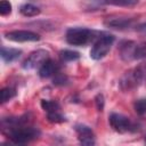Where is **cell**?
<instances>
[{"instance_id":"21","label":"cell","mask_w":146,"mask_h":146,"mask_svg":"<svg viewBox=\"0 0 146 146\" xmlns=\"http://www.w3.org/2000/svg\"><path fill=\"white\" fill-rule=\"evenodd\" d=\"M66 81V78L63 76V75H57L55 79H54V84H64Z\"/></svg>"},{"instance_id":"5","label":"cell","mask_w":146,"mask_h":146,"mask_svg":"<svg viewBox=\"0 0 146 146\" xmlns=\"http://www.w3.org/2000/svg\"><path fill=\"white\" fill-rule=\"evenodd\" d=\"M110 124L111 127L117 131V132H128L130 130H132V123L130 121V119H128L127 116L119 114V113H112L108 117Z\"/></svg>"},{"instance_id":"10","label":"cell","mask_w":146,"mask_h":146,"mask_svg":"<svg viewBox=\"0 0 146 146\" xmlns=\"http://www.w3.org/2000/svg\"><path fill=\"white\" fill-rule=\"evenodd\" d=\"M21 54H22V51L18 49H15V48H6V47L1 48V57L6 63H11V62L18 59Z\"/></svg>"},{"instance_id":"11","label":"cell","mask_w":146,"mask_h":146,"mask_svg":"<svg viewBox=\"0 0 146 146\" xmlns=\"http://www.w3.org/2000/svg\"><path fill=\"white\" fill-rule=\"evenodd\" d=\"M19 11L25 17H34V16L40 14V8L32 5V3H25V5L21 6Z\"/></svg>"},{"instance_id":"12","label":"cell","mask_w":146,"mask_h":146,"mask_svg":"<svg viewBox=\"0 0 146 146\" xmlns=\"http://www.w3.org/2000/svg\"><path fill=\"white\" fill-rule=\"evenodd\" d=\"M59 56L63 62H74L80 58V54L78 51H73V50H68V49L62 50L59 52Z\"/></svg>"},{"instance_id":"7","label":"cell","mask_w":146,"mask_h":146,"mask_svg":"<svg viewBox=\"0 0 146 146\" xmlns=\"http://www.w3.org/2000/svg\"><path fill=\"white\" fill-rule=\"evenodd\" d=\"M75 131L79 136L78 137L79 141L82 145H94L95 144V136H94L92 130L89 127L83 125V124H78L75 127Z\"/></svg>"},{"instance_id":"4","label":"cell","mask_w":146,"mask_h":146,"mask_svg":"<svg viewBox=\"0 0 146 146\" xmlns=\"http://www.w3.org/2000/svg\"><path fill=\"white\" fill-rule=\"evenodd\" d=\"M49 52L43 49H38L35 51H32L27 58L23 62V68L25 70H32L35 67H40L47 59H48Z\"/></svg>"},{"instance_id":"2","label":"cell","mask_w":146,"mask_h":146,"mask_svg":"<svg viewBox=\"0 0 146 146\" xmlns=\"http://www.w3.org/2000/svg\"><path fill=\"white\" fill-rule=\"evenodd\" d=\"M92 38V32L86 27H71L66 31L65 39L71 46H84Z\"/></svg>"},{"instance_id":"16","label":"cell","mask_w":146,"mask_h":146,"mask_svg":"<svg viewBox=\"0 0 146 146\" xmlns=\"http://www.w3.org/2000/svg\"><path fill=\"white\" fill-rule=\"evenodd\" d=\"M15 95H16V91L14 88H9V87L3 88L1 90V103L3 104L6 102L10 100L13 97H15Z\"/></svg>"},{"instance_id":"14","label":"cell","mask_w":146,"mask_h":146,"mask_svg":"<svg viewBox=\"0 0 146 146\" xmlns=\"http://www.w3.org/2000/svg\"><path fill=\"white\" fill-rule=\"evenodd\" d=\"M41 107L47 112V113H51V112H56L59 111V105L57 102L54 100H41Z\"/></svg>"},{"instance_id":"13","label":"cell","mask_w":146,"mask_h":146,"mask_svg":"<svg viewBox=\"0 0 146 146\" xmlns=\"http://www.w3.org/2000/svg\"><path fill=\"white\" fill-rule=\"evenodd\" d=\"M143 58H146V41L137 42L136 48H135L133 60H138V59H143Z\"/></svg>"},{"instance_id":"9","label":"cell","mask_w":146,"mask_h":146,"mask_svg":"<svg viewBox=\"0 0 146 146\" xmlns=\"http://www.w3.org/2000/svg\"><path fill=\"white\" fill-rule=\"evenodd\" d=\"M58 71V65L51 59H47L40 67H39V75L43 79L50 78L54 74H56Z\"/></svg>"},{"instance_id":"23","label":"cell","mask_w":146,"mask_h":146,"mask_svg":"<svg viewBox=\"0 0 146 146\" xmlns=\"http://www.w3.org/2000/svg\"><path fill=\"white\" fill-rule=\"evenodd\" d=\"M144 139H145V143H146V135H145V138Z\"/></svg>"},{"instance_id":"6","label":"cell","mask_w":146,"mask_h":146,"mask_svg":"<svg viewBox=\"0 0 146 146\" xmlns=\"http://www.w3.org/2000/svg\"><path fill=\"white\" fill-rule=\"evenodd\" d=\"M5 36L8 40L15 41V42H34L40 40V35L32 32V31H26V30H15L7 32Z\"/></svg>"},{"instance_id":"18","label":"cell","mask_w":146,"mask_h":146,"mask_svg":"<svg viewBox=\"0 0 146 146\" xmlns=\"http://www.w3.org/2000/svg\"><path fill=\"white\" fill-rule=\"evenodd\" d=\"M11 13V3L8 0H1L0 1V15L7 16Z\"/></svg>"},{"instance_id":"20","label":"cell","mask_w":146,"mask_h":146,"mask_svg":"<svg viewBox=\"0 0 146 146\" xmlns=\"http://www.w3.org/2000/svg\"><path fill=\"white\" fill-rule=\"evenodd\" d=\"M95 102H96V106H97V110L98 111H103L104 108V96L102 94H98L95 98Z\"/></svg>"},{"instance_id":"3","label":"cell","mask_w":146,"mask_h":146,"mask_svg":"<svg viewBox=\"0 0 146 146\" xmlns=\"http://www.w3.org/2000/svg\"><path fill=\"white\" fill-rule=\"evenodd\" d=\"M114 42V36L112 34H103L97 39L90 50V57L95 60H99L104 58L110 51L112 44Z\"/></svg>"},{"instance_id":"19","label":"cell","mask_w":146,"mask_h":146,"mask_svg":"<svg viewBox=\"0 0 146 146\" xmlns=\"http://www.w3.org/2000/svg\"><path fill=\"white\" fill-rule=\"evenodd\" d=\"M47 116H48V120H49L50 122H54V123H59V122L65 121V117L59 113V111L51 112V113H47Z\"/></svg>"},{"instance_id":"15","label":"cell","mask_w":146,"mask_h":146,"mask_svg":"<svg viewBox=\"0 0 146 146\" xmlns=\"http://www.w3.org/2000/svg\"><path fill=\"white\" fill-rule=\"evenodd\" d=\"M138 0H105V3L117 7H132L137 5Z\"/></svg>"},{"instance_id":"22","label":"cell","mask_w":146,"mask_h":146,"mask_svg":"<svg viewBox=\"0 0 146 146\" xmlns=\"http://www.w3.org/2000/svg\"><path fill=\"white\" fill-rule=\"evenodd\" d=\"M137 30H138L139 32H143V33H146V23H144V24H141V25H139V26L137 27Z\"/></svg>"},{"instance_id":"8","label":"cell","mask_w":146,"mask_h":146,"mask_svg":"<svg viewBox=\"0 0 146 146\" xmlns=\"http://www.w3.org/2000/svg\"><path fill=\"white\" fill-rule=\"evenodd\" d=\"M133 24L132 18H123V17H108L104 21V25L111 29L123 30L128 29Z\"/></svg>"},{"instance_id":"17","label":"cell","mask_w":146,"mask_h":146,"mask_svg":"<svg viewBox=\"0 0 146 146\" xmlns=\"http://www.w3.org/2000/svg\"><path fill=\"white\" fill-rule=\"evenodd\" d=\"M133 107H135V111H136L137 114H139V115L146 114V98L138 99V100L135 103Z\"/></svg>"},{"instance_id":"1","label":"cell","mask_w":146,"mask_h":146,"mask_svg":"<svg viewBox=\"0 0 146 146\" xmlns=\"http://www.w3.org/2000/svg\"><path fill=\"white\" fill-rule=\"evenodd\" d=\"M8 136L14 144H26L38 138L39 131L32 127H23L22 124H17L10 127Z\"/></svg>"}]
</instances>
